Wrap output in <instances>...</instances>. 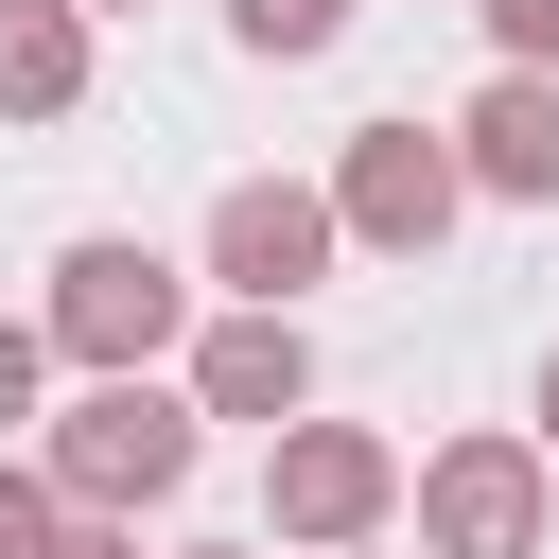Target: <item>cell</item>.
<instances>
[{"instance_id":"obj_4","label":"cell","mask_w":559,"mask_h":559,"mask_svg":"<svg viewBox=\"0 0 559 559\" xmlns=\"http://www.w3.org/2000/svg\"><path fill=\"white\" fill-rule=\"evenodd\" d=\"M402 507H419V559H542V437H437L419 472H402Z\"/></svg>"},{"instance_id":"obj_10","label":"cell","mask_w":559,"mask_h":559,"mask_svg":"<svg viewBox=\"0 0 559 559\" xmlns=\"http://www.w3.org/2000/svg\"><path fill=\"white\" fill-rule=\"evenodd\" d=\"M227 35L297 70V52H332V35H349V0H227Z\"/></svg>"},{"instance_id":"obj_7","label":"cell","mask_w":559,"mask_h":559,"mask_svg":"<svg viewBox=\"0 0 559 559\" xmlns=\"http://www.w3.org/2000/svg\"><path fill=\"white\" fill-rule=\"evenodd\" d=\"M192 419H314V332L297 314H210L192 332Z\"/></svg>"},{"instance_id":"obj_15","label":"cell","mask_w":559,"mask_h":559,"mask_svg":"<svg viewBox=\"0 0 559 559\" xmlns=\"http://www.w3.org/2000/svg\"><path fill=\"white\" fill-rule=\"evenodd\" d=\"M542 437H559V349H542Z\"/></svg>"},{"instance_id":"obj_1","label":"cell","mask_w":559,"mask_h":559,"mask_svg":"<svg viewBox=\"0 0 559 559\" xmlns=\"http://www.w3.org/2000/svg\"><path fill=\"white\" fill-rule=\"evenodd\" d=\"M192 454H210V419H192V384H157V367L87 384V402L35 437V472H52V507H70V524H140V507H175V489H192Z\"/></svg>"},{"instance_id":"obj_13","label":"cell","mask_w":559,"mask_h":559,"mask_svg":"<svg viewBox=\"0 0 559 559\" xmlns=\"http://www.w3.org/2000/svg\"><path fill=\"white\" fill-rule=\"evenodd\" d=\"M472 17H489V52H507V70H559V0H472Z\"/></svg>"},{"instance_id":"obj_16","label":"cell","mask_w":559,"mask_h":559,"mask_svg":"<svg viewBox=\"0 0 559 559\" xmlns=\"http://www.w3.org/2000/svg\"><path fill=\"white\" fill-rule=\"evenodd\" d=\"M192 559H262V542H192Z\"/></svg>"},{"instance_id":"obj_5","label":"cell","mask_w":559,"mask_h":559,"mask_svg":"<svg viewBox=\"0 0 559 559\" xmlns=\"http://www.w3.org/2000/svg\"><path fill=\"white\" fill-rule=\"evenodd\" d=\"M454 210H472V175H454V140H437V122H349V157H332V227H349V245L437 262V245H454Z\"/></svg>"},{"instance_id":"obj_8","label":"cell","mask_w":559,"mask_h":559,"mask_svg":"<svg viewBox=\"0 0 559 559\" xmlns=\"http://www.w3.org/2000/svg\"><path fill=\"white\" fill-rule=\"evenodd\" d=\"M454 175L507 192V210H559V70H489L472 122H454Z\"/></svg>"},{"instance_id":"obj_12","label":"cell","mask_w":559,"mask_h":559,"mask_svg":"<svg viewBox=\"0 0 559 559\" xmlns=\"http://www.w3.org/2000/svg\"><path fill=\"white\" fill-rule=\"evenodd\" d=\"M35 384H52V332H35V314H0V437L35 419Z\"/></svg>"},{"instance_id":"obj_3","label":"cell","mask_w":559,"mask_h":559,"mask_svg":"<svg viewBox=\"0 0 559 559\" xmlns=\"http://www.w3.org/2000/svg\"><path fill=\"white\" fill-rule=\"evenodd\" d=\"M384 507H402V454H384L367 419H280V437H262V524H280L297 559L384 542Z\"/></svg>"},{"instance_id":"obj_14","label":"cell","mask_w":559,"mask_h":559,"mask_svg":"<svg viewBox=\"0 0 559 559\" xmlns=\"http://www.w3.org/2000/svg\"><path fill=\"white\" fill-rule=\"evenodd\" d=\"M52 559H140V542L122 524H52Z\"/></svg>"},{"instance_id":"obj_17","label":"cell","mask_w":559,"mask_h":559,"mask_svg":"<svg viewBox=\"0 0 559 559\" xmlns=\"http://www.w3.org/2000/svg\"><path fill=\"white\" fill-rule=\"evenodd\" d=\"M70 17H140V0H70Z\"/></svg>"},{"instance_id":"obj_9","label":"cell","mask_w":559,"mask_h":559,"mask_svg":"<svg viewBox=\"0 0 559 559\" xmlns=\"http://www.w3.org/2000/svg\"><path fill=\"white\" fill-rule=\"evenodd\" d=\"M87 105V17L70 0H0V122H70Z\"/></svg>"},{"instance_id":"obj_2","label":"cell","mask_w":559,"mask_h":559,"mask_svg":"<svg viewBox=\"0 0 559 559\" xmlns=\"http://www.w3.org/2000/svg\"><path fill=\"white\" fill-rule=\"evenodd\" d=\"M35 332H52V367H87V384H122V367H157V349H192V280L140 245V227H87L70 262H52V297H35Z\"/></svg>"},{"instance_id":"obj_18","label":"cell","mask_w":559,"mask_h":559,"mask_svg":"<svg viewBox=\"0 0 559 559\" xmlns=\"http://www.w3.org/2000/svg\"><path fill=\"white\" fill-rule=\"evenodd\" d=\"M349 559H367V542H349Z\"/></svg>"},{"instance_id":"obj_6","label":"cell","mask_w":559,"mask_h":559,"mask_svg":"<svg viewBox=\"0 0 559 559\" xmlns=\"http://www.w3.org/2000/svg\"><path fill=\"white\" fill-rule=\"evenodd\" d=\"M332 192L314 175H227L210 192V280H227V314H297L314 280H332Z\"/></svg>"},{"instance_id":"obj_11","label":"cell","mask_w":559,"mask_h":559,"mask_svg":"<svg viewBox=\"0 0 559 559\" xmlns=\"http://www.w3.org/2000/svg\"><path fill=\"white\" fill-rule=\"evenodd\" d=\"M52 524H70V507H52V472H35V454H0V559H52Z\"/></svg>"}]
</instances>
